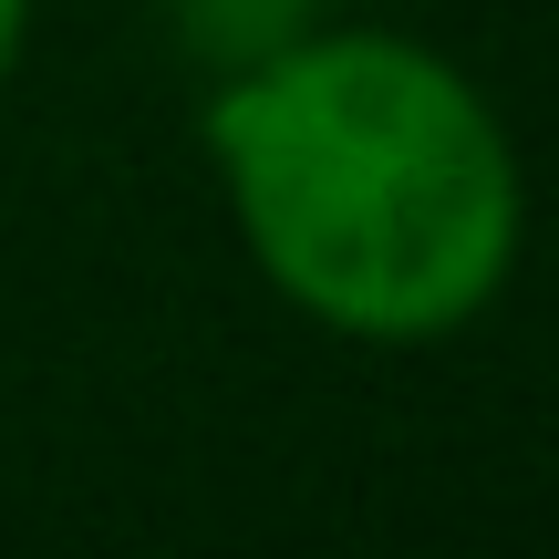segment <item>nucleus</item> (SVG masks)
Segmentation results:
<instances>
[{"mask_svg":"<svg viewBox=\"0 0 559 559\" xmlns=\"http://www.w3.org/2000/svg\"><path fill=\"white\" fill-rule=\"evenodd\" d=\"M198 135L249 270L332 342L425 353L519 280V135L477 73L415 32H280L228 62Z\"/></svg>","mask_w":559,"mask_h":559,"instance_id":"nucleus-1","label":"nucleus"},{"mask_svg":"<svg viewBox=\"0 0 559 559\" xmlns=\"http://www.w3.org/2000/svg\"><path fill=\"white\" fill-rule=\"evenodd\" d=\"M21 41H32V0H0V83L21 73Z\"/></svg>","mask_w":559,"mask_h":559,"instance_id":"nucleus-2","label":"nucleus"}]
</instances>
